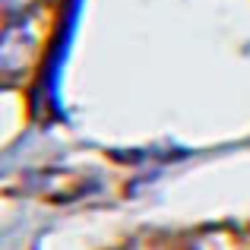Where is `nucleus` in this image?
<instances>
[{
    "label": "nucleus",
    "mask_w": 250,
    "mask_h": 250,
    "mask_svg": "<svg viewBox=\"0 0 250 250\" xmlns=\"http://www.w3.org/2000/svg\"><path fill=\"white\" fill-rule=\"evenodd\" d=\"M25 190L44 196L51 203H67V200H76L83 193L85 184L76 174H70V171H42V174L25 177Z\"/></svg>",
    "instance_id": "obj_1"
}]
</instances>
